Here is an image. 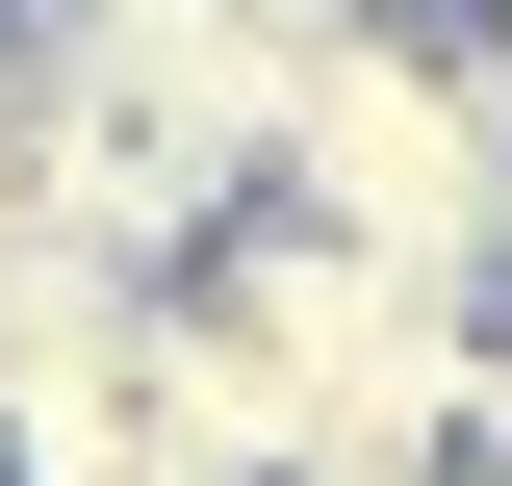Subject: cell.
I'll list each match as a JSON object with an SVG mask.
<instances>
[{
	"instance_id": "obj_1",
	"label": "cell",
	"mask_w": 512,
	"mask_h": 486,
	"mask_svg": "<svg viewBox=\"0 0 512 486\" xmlns=\"http://www.w3.org/2000/svg\"><path fill=\"white\" fill-rule=\"evenodd\" d=\"M256 205H308V231L410 256V282H487V256H512V103L461 52H410L384 0H308L282 128H256Z\"/></svg>"
}]
</instances>
